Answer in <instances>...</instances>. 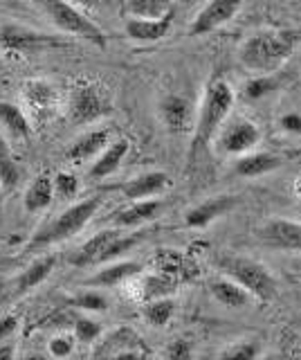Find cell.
<instances>
[{
  "instance_id": "6",
  "label": "cell",
  "mask_w": 301,
  "mask_h": 360,
  "mask_svg": "<svg viewBox=\"0 0 301 360\" xmlns=\"http://www.w3.org/2000/svg\"><path fill=\"white\" fill-rule=\"evenodd\" d=\"M65 112L74 127L95 124L110 112L108 93L95 82H76L68 93Z\"/></svg>"
},
{
  "instance_id": "1",
  "label": "cell",
  "mask_w": 301,
  "mask_h": 360,
  "mask_svg": "<svg viewBox=\"0 0 301 360\" xmlns=\"http://www.w3.org/2000/svg\"><path fill=\"white\" fill-rule=\"evenodd\" d=\"M297 43L299 34L293 30H261L241 45V65L254 75H274L293 56Z\"/></svg>"
},
{
  "instance_id": "30",
  "label": "cell",
  "mask_w": 301,
  "mask_h": 360,
  "mask_svg": "<svg viewBox=\"0 0 301 360\" xmlns=\"http://www.w3.org/2000/svg\"><path fill=\"white\" fill-rule=\"evenodd\" d=\"M263 354V345L254 338H243V340L232 342L218 354L216 360H259Z\"/></svg>"
},
{
  "instance_id": "33",
  "label": "cell",
  "mask_w": 301,
  "mask_h": 360,
  "mask_svg": "<svg viewBox=\"0 0 301 360\" xmlns=\"http://www.w3.org/2000/svg\"><path fill=\"white\" fill-rule=\"evenodd\" d=\"M52 187H54V198L72 200L76 194H79V178L70 172H59L52 178Z\"/></svg>"
},
{
  "instance_id": "37",
  "label": "cell",
  "mask_w": 301,
  "mask_h": 360,
  "mask_svg": "<svg viewBox=\"0 0 301 360\" xmlns=\"http://www.w3.org/2000/svg\"><path fill=\"white\" fill-rule=\"evenodd\" d=\"M164 360H194V347L185 338L173 340L164 352Z\"/></svg>"
},
{
  "instance_id": "12",
  "label": "cell",
  "mask_w": 301,
  "mask_h": 360,
  "mask_svg": "<svg viewBox=\"0 0 301 360\" xmlns=\"http://www.w3.org/2000/svg\"><path fill=\"white\" fill-rule=\"evenodd\" d=\"M259 239L276 250L301 252V223L290 219H272L259 230Z\"/></svg>"
},
{
  "instance_id": "4",
  "label": "cell",
  "mask_w": 301,
  "mask_h": 360,
  "mask_svg": "<svg viewBox=\"0 0 301 360\" xmlns=\"http://www.w3.org/2000/svg\"><path fill=\"white\" fill-rule=\"evenodd\" d=\"M99 207H102V198L99 196H91V198L74 202L68 210L57 214L50 223L43 225L41 230H36V234L32 236V248L52 245V243L72 239V236H76L88 223H91V219L95 217Z\"/></svg>"
},
{
  "instance_id": "8",
  "label": "cell",
  "mask_w": 301,
  "mask_h": 360,
  "mask_svg": "<svg viewBox=\"0 0 301 360\" xmlns=\"http://www.w3.org/2000/svg\"><path fill=\"white\" fill-rule=\"evenodd\" d=\"M263 138V133L259 129V124H254L252 120H245V117H236L232 122H225L216 135V146L220 153H227V155H245L254 151V146H259Z\"/></svg>"
},
{
  "instance_id": "45",
  "label": "cell",
  "mask_w": 301,
  "mask_h": 360,
  "mask_svg": "<svg viewBox=\"0 0 301 360\" xmlns=\"http://www.w3.org/2000/svg\"><path fill=\"white\" fill-rule=\"evenodd\" d=\"M299 210H301V207H299Z\"/></svg>"
},
{
  "instance_id": "44",
  "label": "cell",
  "mask_w": 301,
  "mask_h": 360,
  "mask_svg": "<svg viewBox=\"0 0 301 360\" xmlns=\"http://www.w3.org/2000/svg\"><path fill=\"white\" fill-rule=\"evenodd\" d=\"M0 72H3V61H0Z\"/></svg>"
},
{
  "instance_id": "5",
  "label": "cell",
  "mask_w": 301,
  "mask_h": 360,
  "mask_svg": "<svg viewBox=\"0 0 301 360\" xmlns=\"http://www.w3.org/2000/svg\"><path fill=\"white\" fill-rule=\"evenodd\" d=\"M140 236L138 234H121L119 230H102L95 236H91L79 250H76L70 262L76 268H88V266H99L108 264L117 259L119 255H126L128 250L138 245Z\"/></svg>"
},
{
  "instance_id": "27",
  "label": "cell",
  "mask_w": 301,
  "mask_h": 360,
  "mask_svg": "<svg viewBox=\"0 0 301 360\" xmlns=\"http://www.w3.org/2000/svg\"><path fill=\"white\" fill-rule=\"evenodd\" d=\"M173 313H175V302L169 297H160L142 304V320L149 326H155V329H164L173 320Z\"/></svg>"
},
{
  "instance_id": "40",
  "label": "cell",
  "mask_w": 301,
  "mask_h": 360,
  "mask_svg": "<svg viewBox=\"0 0 301 360\" xmlns=\"http://www.w3.org/2000/svg\"><path fill=\"white\" fill-rule=\"evenodd\" d=\"M16 358V349L14 345H9V342H3L0 345V360H14Z\"/></svg>"
},
{
  "instance_id": "34",
  "label": "cell",
  "mask_w": 301,
  "mask_h": 360,
  "mask_svg": "<svg viewBox=\"0 0 301 360\" xmlns=\"http://www.w3.org/2000/svg\"><path fill=\"white\" fill-rule=\"evenodd\" d=\"M74 340H79L83 345H93L99 335H102V324L93 318H74Z\"/></svg>"
},
{
  "instance_id": "35",
  "label": "cell",
  "mask_w": 301,
  "mask_h": 360,
  "mask_svg": "<svg viewBox=\"0 0 301 360\" xmlns=\"http://www.w3.org/2000/svg\"><path fill=\"white\" fill-rule=\"evenodd\" d=\"M72 307L74 309H83V311H106L108 309V300L102 295V292L97 290H86V292H79L76 297H72Z\"/></svg>"
},
{
  "instance_id": "41",
  "label": "cell",
  "mask_w": 301,
  "mask_h": 360,
  "mask_svg": "<svg viewBox=\"0 0 301 360\" xmlns=\"http://www.w3.org/2000/svg\"><path fill=\"white\" fill-rule=\"evenodd\" d=\"M3 207H5V189L0 185V221H3Z\"/></svg>"
},
{
  "instance_id": "7",
  "label": "cell",
  "mask_w": 301,
  "mask_h": 360,
  "mask_svg": "<svg viewBox=\"0 0 301 360\" xmlns=\"http://www.w3.org/2000/svg\"><path fill=\"white\" fill-rule=\"evenodd\" d=\"M46 14L50 16V20L54 22V27L61 30L63 34H70V37L91 41L99 48L106 45V32L97 25V22L81 11L79 7H74L70 3H59V0H52V3L43 5Z\"/></svg>"
},
{
  "instance_id": "2",
  "label": "cell",
  "mask_w": 301,
  "mask_h": 360,
  "mask_svg": "<svg viewBox=\"0 0 301 360\" xmlns=\"http://www.w3.org/2000/svg\"><path fill=\"white\" fill-rule=\"evenodd\" d=\"M234 97L236 95H234V88L229 86L227 79H222L218 75L214 79H209L194 124L192 155H196L203 146H207L218 135V131L225 127L229 110L234 108Z\"/></svg>"
},
{
  "instance_id": "31",
  "label": "cell",
  "mask_w": 301,
  "mask_h": 360,
  "mask_svg": "<svg viewBox=\"0 0 301 360\" xmlns=\"http://www.w3.org/2000/svg\"><path fill=\"white\" fill-rule=\"evenodd\" d=\"M281 84H283L281 77H276V75H254L250 82L245 84V97L252 99V101L263 99L270 93H274Z\"/></svg>"
},
{
  "instance_id": "14",
  "label": "cell",
  "mask_w": 301,
  "mask_h": 360,
  "mask_svg": "<svg viewBox=\"0 0 301 360\" xmlns=\"http://www.w3.org/2000/svg\"><path fill=\"white\" fill-rule=\"evenodd\" d=\"M236 205H239V198L232 196V194L205 198L203 202H198L196 207H192L185 214V225L187 228H194V230L207 228L209 223H214L216 219L222 217V214L232 212Z\"/></svg>"
},
{
  "instance_id": "9",
  "label": "cell",
  "mask_w": 301,
  "mask_h": 360,
  "mask_svg": "<svg viewBox=\"0 0 301 360\" xmlns=\"http://www.w3.org/2000/svg\"><path fill=\"white\" fill-rule=\"evenodd\" d=\"M147 354V347L135 331L119 329L99 345L95 360H144Z\"/></svg>"
},
{
  "instance_id": "16",
  "label": "cell",
  "mask_w": 301,
  "mask_h": 360,
  "mask_svg": "<svg viewBox=\"0 0 301 360\" xmlns=\"http://www.w3.org/2000/svg\"><path fill=\"white\" fill-rule=\"evenodd\" d=\"M173 18H175V11L166 14L162 18H155V20H142V18H128L124 32L131 41H138V43H158L162 41L166 34L171 32L173 27Z\"/></svg>"
},
{
  "instance_id": "10",
  "label": "cell",
  "mask_w": 301,
  "mask_h": 360,
  "mask_svg": "<svg viewBox=\"0 0 301 360\" xmlns=\"http://www.w3.org/2000/svg\"><path fill=\"white\" fill-rule=\"evenodd\" d=\"M241 11V3L236 0H211V3L200 7L189 25V37H205V34L216 32L225 22H229Z\"/></svg>"
},
{
  "instance_id": "17",
  "label": "cell",
  "mask_w": 301,
  "mask_h": 360,
  "mask_svg": "<svg viewBox=\"0 0 301 360\" xmlns=\"http://www.w3.org/2000/svg\"><path fill=\"white\" fill-rule=\"evenodd\" d=\"M128 149H131V144L124 138L110 142L106 149L95 158V162L91 165V172H88V178L104 180L108 176H113L119 169V165L124 162V158L128 155Z\"/></svg>"
},
{
  "instance_id": "38",
  "label": "cell",
  "mask_w": 301,
  "mask_h": 360,
  "mask_svg": "<svg viewBox=\"0 0 301 360\" xmlns=\"http://www.w3.org/2000/svg\"><path fill=\"white\" fill-rule=\"evenodd\" d=\"M16 331H18L16 315H3V318H0V342H7Z\"/></svg>"
},
{
  "instance_id": "43",
  "label": "cell",
  "mask_w": 301,
  "mask_h": 360,
  "mask_svg": "<svg viewBox=\"0 0 301 360\" xmlns=\"http://www.w3.org/2000/svg\"><path fill=\"white\" fill-rule=\"evenodd\" d=\"M25 360H48V356H41V354H29Z\"/></svg>"
},
{
  "instance_id": "36",
  "label": "cell",
  "mask_w": 301,
  "mask_h": 360,
  "mask_svg": "<svg viewBox=\"0 0 301 360\" xmlns=\"http://www.w3.org/2000/svg\"><path fill=\"white\" fill-rule=\"evenodd\" d=\"M74 352V338L68 335V333H59L50 338L48 342V354L54 358V360H65L70 354Z\"/></svg>"
},
{
  "instance_id": "22",
  "label": "cell",
  "mask_w": 301,
  "mask_h": 360,
  "mask_svg": "<svg viewBox=\"0 0 301 360\" xmlns=\"http://www.w3.org/2000/svg\"><path fill=\"white\" fill-rule=\"evenodd\" d=\"M52 37L48 34H39L34 30H25V27H16V25H7L0 30V45H5L7 50H34L41 45H50Z\"/></svg>"
},
{
  "instance_id": "32",
  "label": "cell",
  "mask_w": 301,
  "mask_h": 360,
  "mask_svg": "<svg viewBox=\"0 0 301 360\" xmlns=\"http://www.w3.org/2000/svg\"><path fill=\"white\" fill-rule=\"evenodd\" d=\"M175 288V281L166 275H153V277H147L142 281V304L144 302H151V300H160V297H166L169 292Z\"/></svg>"
},
{
  "instance_id": "21",
  "label": "cell",
  "mask_w": 301,
  "mask_h": 360,
  "mask_svg": "<svg viewBox=\"0 0 301 360\" xmlns=\"http://www.w3.org/2000/svg\"><path fill=\"white\" fill-rule=\"evenodd\" d=\"M209 292L211 297H214L218 304L227 309H234V311H241L250 304V292L241 288L236 281H232L227 277H218V279H211L209 281Z\"/></svg>"
},
{
  "instance_id": "13",
  "label": "cell",
  "mask_w": 301,
  "mask_h": 360,
  "mask_svg": "<svg viewBox=\"0 0 301 360\" xmlns=\"http://www.w3.org/2000/svg\"><path fill=\"white\" fill-rule=\"evenodd\" d=\"M23 97L27 101L32 117L39 122H46L57 112L59 95H57V90L48 82H43V79H32V82H27L23 88Z\"/></svg>"
},
{
  "instance_id": "23",
  "label": "cell",
  "mask_w": 301,
  "mask_h": 360,
  "mask_svg": "<svg viewBox=\"0 0 301 360\" xmlns=\"http://www.w3.org/2000/svg\"><path fill=\"white\" fill-rule=\"evenodd\" d=\"M142 273V266L135 262H117L102 268L99 273H95L91 279L86 281V286H95V288H113L119 286L121 281H126L131 277H135Z\"/></svg>"
},
{
  "instance_id": "39",
  "label": "cell",
  "mask_w": 301,
  "mask_h": 360,
  "mask_svg": "<svg viewBox=\"0 0 301 360\" xmlns=\"http://www.w3.org/2000/svg\"><path fill=\"white\" fill-rule=\"evenodd\" d=\"M281 129L290 135H301V112H288L281 117Z\"/></svg>"
},
{
  "instance_id": "11",
  "label": "cell",
  "mask_w": 301,
  "mask_h": 360,
  "mask_svg": "<svg viewBox=\"0 0 301 360\" xmlns=\"http://www.w3.org/2000/svg\"><path fill=\"white\" fill-rule=\"evenodd\" d=\"M171 183H173V180H171L169 174L155 169V172H144V174H140L135 178L126 180V183L121 185V194H124L131 202L151 200V198L162 196L164 191H169Z\"/></svg>"
},
{
  "instance_id": "42",
  "label": "cell",
  "mask_w": 301,
  "mask_h": 360,
  "mask_svg": "<svg viewBox=\"0 0 301 360\" xmlns=\"http://www.w3.org/2000/svg\"><path fill=\"white\" fill-rule=\"evenodd\" d=\"M295 194L301 198V176H297V180H295Z\"/></svg>"
},
{
  "instance_id": "24",
  "label": "cell",
  "mask_w": 301,
  "mask_h": 360,
  "mask_svg": "<svg viewBox=\"0 0 301 360\" xmlns=\"http://www.w3.org/2000/svg\"><path fill=\"white\" fill-rule=\"evenodd\" d=\"M0 124L16 140H27L32 135V124L23 108H18L12 101H0Z\"/></svg>"
},
{
  "instance_id": "26",
  "label": "cell",
  "mask_w": 301,
  "mask_h": 360,
  "mask_svg": "<svg viewBox=\"0 0 301 360\" xmlns=\"http://www.w3.org/2000/svg\"><path fill=\"white\" fill-rule=\"evenodd\" d=\"M54 200V187L50 176H36L32 180V185L25 191V210L36 214L50 207V202Z\"/></svg>"
},
{
  "instance_id": "25",
  "label": "cell",
  "mask_w": 301,
  "mask_h": 360,
  "mask_svg": "<svg viewBox=\"0 0 301 360\" xmlns=\"http://www.w3.org/2000/svg\"><path fill=\"white\" fill-rule=\"evenodd\" d=\"M54 266H57V257H54V255L36 259L34 264H29L23 273L16 277V290L18 292H27L32 288H36L39 284H43V281L52 275Z\"/></svg>"
},
{
  "instance_id": "29",
  "label": "cell",
  "mask_w": 301,
  "mask_h": 360,
  "mask_svg": "<svg viewBox=\"0 0 301 360\" xmlns=\"http://www.w3.org/2000/svg\"><path fill=\"white\" fill-rule=\"evenodd\" d=\"M20 183V167L16 162V158L9 149V144L5 142V138L0 135V185L3 189H14Z\"/></svg>"
},
{
  "instance_id": "20",
  "label": "cell",
  "mask_w": 301,
  "mask_h": 360,
  "mask_svg": "<svg viewBox=\"0 0 301 360\" xmlns=\"http://www.w3.org/2000/svg\"><path fill=\"white\" fill-rule=\"evenodd\" d=\"M160 117L164 127L171 133H185L189 129V120H192V110H189V101L180 95H166L160 101Z\"/></svg>"
},
{
  "instance_id": "19",
  "label": "cell",
  "mask_w": 301,
  "mask_h": 360,
  "mask_svg": "<svg viewBox=\"0 0 301 360\" xmlns=\"http://www.w3.org/2000/svg\"><path fill=\"white\" fill-rule=\"evenodd\" d=\"M160 210H162V202L155 198L138 200V202H131L128 207L119 210L113 217V223L117 228H140L144 223H151L160 214Z\"/></svg>"
},
{
  "instance_id": "3",
  "label": "cell",
  "mask_w": 301,
  "mask_h": 360,
  "mask_svg": "<svg viewBox=\"0 0 301 360\" xmlns=\"http://www.w3.org/2000/svg\"><path fill=\"white\" fill-rule=\"evenodd\" d=\"M216 266L227 279L236 281L241 288L250 292V297L259 302H272L279 295L276 277L270 273V268L254 262L248 257L239 255H218Z\"/></svg>"
},
{
  "instance_id": "18",
  "label": "cell",
  "mask_w": 301,
  "mask_h": 360,
  "mask_svg": "<svg viewBox=\"0 0 301 360\" xmlns=\"http://www.w3.org/2000/svg\"><path fill=\"white\" fill-rule=\"evenodd\" d=\"M281 167V158L270 151H250L234 162V172L241 178H259Z\"/></svg>"
},
{
  "instance_id": "15",
  "label": "cell",
  "mask_w": 301,
  "mask_h": 360,
  "mask_svg": "<svg viewBox=\"0 0 301 360\" xmlns=\"http://www.w3.org/2000/svg\"><path fill=\"white\" fill-rule=\"evenodd\" d=\"M110 135H113V131H110L108 127L86 131L68 146L65 158H68L70 162H76V165L93 160V158H97L110 144Z\"/></svg>"
},
{
  "instance_id": "28",
  "label": "cell",
  "mask_w": 301,
  "mask_h": 360,
  "mask_svg": "<svg viewBox=\"0 0 301 360\" xmlns=\"http://www.w3.org/2000/svg\"><path fill=\"white\" fill-rule=\"evenodd\" d=\"M124 11L128 14V18L155 20L171 14V11H175V7L171 3H164V0H128L124 5Z\"/></svg>"
}]
</instances>
